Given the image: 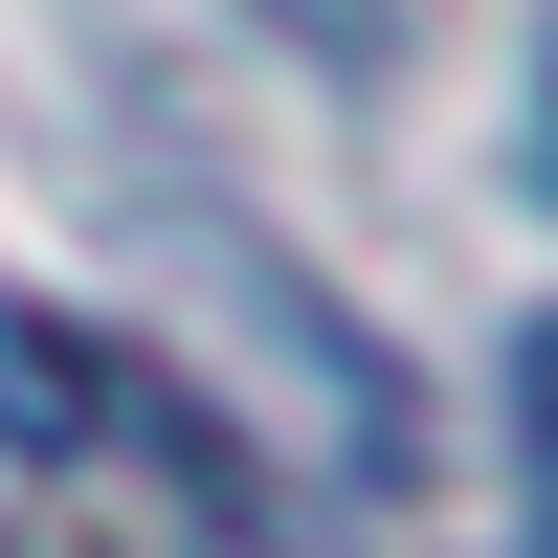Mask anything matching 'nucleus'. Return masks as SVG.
<instances>
[{
	"mask_svg": "<svg viewBox=\"0 0 558 558\" xmlns=\"http://www.w3.org/2000/svg\"><path fill=\"white\" fill-rule=\"evenodd\" d=\"M514 470H536V536H558V313L514 336Z\"/></svg>",
	"mask_w": 558,
	"mask_h": 558,
	"instance_id": "2",
	"label": "nucleus"
},
{
	"mask_svg": "<svg viewBox=\"0 0 558 558\" xmlns=\"http://www.w3.org/2000/svg\"><path fill=\"white\" fill-rule=\"evenodd\" d=\"M68 425H89V336H45L0 291V447H68Z\"/></svg>",
	"mask_w": 558,
	"mask_h": 558,
	"instance_id": "1",
	"label": "nucleus"
}]
</instances>
